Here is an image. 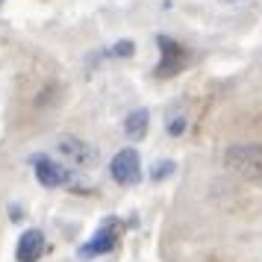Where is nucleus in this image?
<instances>
[{
	"mask_svg": "<svg viewBox=\"0 0 262 262\" xmlns=\"http://www.w3.org/2000/svg\"><path fill=\"white\" fill-rule=\"evenodd\" d=\"M224 168L230 174H236L238 180L248 183H259L262 180V144H230L224 150Z\"/></svg>",
	"mask_w": 262,
	"mask_h": 262,
	"instance_id": "f257e3e1",
	"label": "nucleus"
},
{
	"mask_svg": "<svg viewBox=\"0 0 262 262\" xmlns=\"http://www.w3.org/2000/svg\"><path fill=\"white\" fill-rule=\"evenodd\" d=\"M121 233H124V224H121L118 218H106L103 224L97 227L95 236L80 248V256H83V259H92V256H103L109 250H115Z\"/></svg>",
	"mask_w": 262,
	"mask_h": 262,
	"instance_id": "f03ea898",
	"label": "nucleus"
},
{
	"mask_svg": "<svg viewBox=\"0 0 262 262\" xmlns=\"http://www.w3.org/2000/svg\"><path fill=\"white\" fill-rule=\"evenodd\" d=\"M159 41V50H162V59H159V65H156V77H177L186 65H189V50L183 48L180 41H174V38L168 36H159L156 38Z\"/></svg>",
	"mask_w": 262,
	"mask_h": 262,
	"instance_id": "7ed1b4c3",
	"label": "nucleus"
},
{
	"mask_svg": "<svg viewBox=\"0 0 262 262\" xmlns=\"http://www.w3.org/2000/svg\"><path fill=\"white\" fill-rule=\"evenodd\" d=\"M109 174H112V180L118 186H136L142 180V159H139V154L133 147L118 150L112 156V162H109Z\"/></svg>",
	"mask_w": 262,
	"mask_h": 262,
	"instance_id": "20e7f679",
	"label": "nucleus"
},
{
	"mask_svg": "<svg viewBox=\"0 0 262 262\" xmlns=\"http://www.w3.org/2000/svg\"><path fill=\"white\" fill-rule=\"evenodd\" d=\"M33 171H36V180L45 189H59V186L71 183V168L56 162V159H50L45 154L33 156Z\"/></svg>",
	"mask_w": 262,
	"mask_h": 262,
	"instance_id": "39448f33",
	"label": "nucleus"
},
{
	"mask_svg": "<svg viewBox=\"0 0 262 262\" xmlns=\"http://www.w3.org/2000/svg\"><path fill=\"white\" fill-rule=\"evenodd\" d=\"M45 248H48L45 233H41V230H27V233H21V238H18L15 256H18V262H38L41 253H45Z\"/></svg>",
	"mask_w": 262,
	"mask_h": 262,
	"instance_id": "423d86ee",
	"label": "nucleus"
},
{
	"mask_svg": "<svg viewBox=\"0 0 262 262\" xmlns=\"http://www.w3.org/2000/svg\"><path fill=\"white\" fill-rule=\"evenodd\" d=\"M147 121H150L147 109H136V112H130V115H127V121H124V133H127V139H133V142H142L144 133H147Z\"/></svg>",
	"mask_w": 262,
	"mask_h": 262,
	"instance_id": "0eeeda50",
	"label": "nucleus"
},
{
	"mask_svg": "<svg viewBox=\"0 0 262 262\" xmlns=\"http://www.w3.org/2000/svg\"><path fill=\"white\" fill-rule=\"evenodd\" d=\"M59 150L68 156V159H71L74 165H85V162L92 159V150H89V147H85L80 139H62V142H59Z\"/></svg>",
	"mask_w": 262,
	"mask_h": 262,
	"instance_id": "6e6552de",
	"label": "nucleus"
},
{
	"mask_svg": "<svg viewBox=\"0 0 262 262\" xmlns=\"http://www.w3.org/2000/svg\"><path fill=\"white\" fill-rule=\"evenodd\" d=\"M165 130L171 133V136H180V133L186 130V112H183V103H177V109H168Z\"/></svg>",
	"mask_w": 262,
	"mask_h": 262,
	"instance_id": "1a4fd4ad",
	"label": "nucleus"
},
{
	"mask_svg": "<svg viewBox=\"0 0 262 262\" xmlns=\"http://www.w3.org/2000/svg\"><path fill=\"white\" fill-rule=\"evenodd\" d=\"M115 53H118V56H133V41H121V45H115Z\"/></svg>",
	"mask_w": 262,
	"mask_h": 262,
	"instance_id": "9d476101",
	"label": "nucleus"
}]
</instances>
